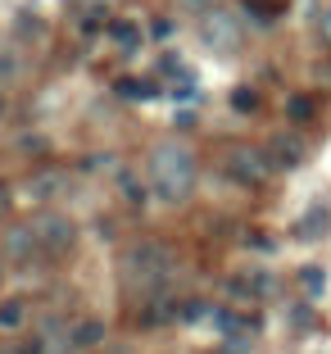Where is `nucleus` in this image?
<instances>
[{
	"label": "nucleus",
	"mask_w": 331,
	"mask_h": 354,
	"mask_svg": "<svg viewBox=\"0 0 331 354\" xmlns=\"http://www.w3.org/2000/svg\"><path fill=\"white\" fill-rule=\"evenodd\" d=\"M155 37H159V41H164V37H173V23L159 19V23H155Z\"/></svg>",
	"instance_id": "23"
},
{
	"label": "nucleus",
	"mask_w": 331,
	"mask_h": 354,
	"mask_svg": "<svg viewBox=\"0 0 331 354\" xmlns=\"http://www.w3.org/2000/svg\"><path fill=\"white\" fill-rule=\"evenodd\" d=\"M327 223H331V218H327V209H309V214L295 223V232H300L304 241H318L322 232H327Z\"/></svg>",
	"instance_id": "13"
},
{
	"label": "nucleus",
	"mask_w": 331,
	"mask_h": 354,
	"mask_svg": "<svg viewBox=\"0 0 331 354\" xmlns=\"http://www.w3.org/2000/svg\"><path fill=\"white\" fill-rule=\"evenodd\" d=\"M28 323V304L23 300H0V332H19Z\"/></svg>",
	"instance_id": "12"
},
{
	"label": "nucleus",
	"mask_w": 331,
	"mask_h": 354,
	"mask_svg": "<svg viewBox=\"0 0 331 354\" xmlns=\"http://www.w3.org/2000/svg\"><path fill=\"white\" fill-rule=\"evenodd\" d=\"M68 350H73L68 332H64L59 323H46V327H41V336H37V345H32L28 354H68Z\"/></svg>",
	"instance_id": "8"
},
{
	"label": "nucleus",
	"mask_w": 331,
	"mask_h": 354,
	"mask_svg": "<svg viewBox=\"0 0 331 354\" xmlns=\"http://www.w3.org/2000/svg\"><path fill=\"white\" fill-rule=\"evenodd\" d=\"M32 236H37V245H41V254H68L73 245H77V223L68 218V214H32Z\"/></svg>",
	"instance_id": "3"
},
{
	"label": "nucleus",
	"mask_w": 331,
	"mask_h": 354,
	"mask_svg": "<svg viewBox=\"0 0 331 354\" xmlns=\"http://www.w3.org/2000/svg\"><path fill=\"white\" fill-rule=\"evenodd\" d=\"M173 95H177V100H191V95H196V77H191V73H182V82L173 86Z\"/></svg>",
	"instance_id": "20"
},
{
	"label": "nucleus",
	"mask_w": 331,
	"mask_h": 354,
	"mask_svg": "<svg viewBox=\"0 0 331 354\" xmlns=\"http://www.w3.org/2000/svg\"><path fill=\"white\" fill-rule=\"evenodd\" d=\"M286 114L295 118V123H309V118H313V100H309V95H290V100H286Z\"/></svg>",
	"instance_id": "17"
},
{
	"label": "nucleus",
	"mask_w": 331,
	"mask_h": 354,
	"mask_svg": "<svg viewBox=\"0 0 331 354\" xmlns=\"http://www.w3.org/2000/svg\"><path fill=\"white\" fill-rule=\"evenodd\" d=\"M0 114H5V100H0Z\"/></svg>",
	"instance_id": "28"
},
{
	"label": "nucleus",
	"mask_w": 331,
	"mask_h": 354,
	"mask_svg": "<svg viewBox=\"0 0 331 354\" xmlns=\"http://www.w3.org/2000/svg\"><path fill=\"white\" fill-rule=\"evenodd\" d=\"M200 41H205L209 50H218V55H231V50L240 46L236 19H231L227 10H209V14H200Z\"/></svg>",
	"instance_id": "5"
},
{
	"label": "nucleus",
	"mask_w": 331,
	"mask_h": 354,
	"mask_svg": "<svg viewBox=\"0 0 331 354\" xmlns=\"http://www.w3.org/2000/svg\"><path fill=\"white\" fill-rule=\"evenodd\" d=\"M5 250L14 254L19 263H28L32 254H41V245H37V236H32V227L23 223V227H10V236H5Z\"/></svg>",
	"instance_id": "9"
},
{
	"label": "nucleus",
	"mask_w": 331,
	"mask_h": 354,
	"mask_svg": "<svg viewBox=\"0 0 331 354\" xmlns=\"http://www.w3.org/2000/svg\"><path fill=\"white\" fill-rule=\"evenodd\" d=\"M0 354H23V350H0Z\"/></svg>",
	"instance_id": "27"
},
{
	"label": "nucleus",
	"mask_w": 331,
	"mask_h": 354,
	"mask_svg": "<svg viewBox=\"0 0 331 354\" xmlns=\"http://www.w3.org/2000/svg\"><path fill=\"white\" fill-rule=\"evenodd\" d=\"M268 155H272L277 168H300L304 155H309V146H304V136H295V132H277L268 141Z\"/></svg>",
	"instance_id": "6"
},
{
	"label": "nucleus",
	"mask_w": 331,
	"mask_h": 354,
	"mask_svg": "<svg viewBox=\"0 0 331 354\" xmlns=\"http://www.w3.org/2000/svg\"><path fill=\"white\" fill-rule=\"evenodd\" d=\"M231 109H236V114H254V109H259V91L236 86V91H231Z\"/></svg>",
	"instance_id": "15"
},
{
	"label": "nucleus",
	"mask_w": 331,
	"mask_h": 354,
	"mask_svg": "<svg viewBox=\"0 0 331 354\" xmlns=\"http://www.w3.org/2000/svg\"><path fill=\"white\" fill-rule=\"evenodd\" d=\"M245 241H249V245H254V250H272V241H268V236H263V232H249V236H245Z\"/></svg>",
	"instance_id": "21"
},
{
	"label": "nucleus",
	"mask_w": 331,
	"mask_h": 354,
	"mask_svg": "<svg viewBox=\"0 0 331 354\" xmlns=\"http://www.w3.org/2000/svg\"><path fill=\"white\" fill-rule=\"evenodd\" d=\"M300 286H304L309 300H318V295L327 291V272H322L318 263H304V268H300Z\"/></svg>",
	"instance_id": "14"
},
{
	"label": "nucleus",
	"mask_w": 331,
	"mask_h": 354,
	"mask_svg": "<svg viewBox=\"0 0 331 354\" xmlns=\"http://www.w3.org/2000/svg\"><path fill=\"white\" fill-rule=\"evenodd\" d=\"M118 95H127V100H155L159 82H150V77H123V82H118Z\"/></svg>",
	"instance_id": "11"
},
{
	"label": "nucleus",
	"mask_w": 331,
	"mask_h": 354,
	"mask_svg": "<svg viewBox=\"0 0 331 354\" xmlns=\"http://www.w3.org/2000/svg\"><path fill=\"white\" fill-rule=\"evenodd\" d=\"M10 200H14V196H10V187H5V182H0V214H5V209H10Z\"/></svg>",
	"instance_id": "25"
},
{
	"label": "nucleus",
	"mask_w": 331,
	"mask_h": 354,
	"mask_svg": "<svg viewBox=\"0 0 331 354\" xmlns=\"http://www.w3.org/2000/svg\"><path fill=\"white\" fill-rule=\"evenodd\" d=\"M173 268H177V254L168 250L164 241H136V245L123 250V263H118L127 291L132 295H150V300H155L159 286L173 277Z\"/></svg>",
	"instance_id": "2"
},
{
	"label": "nucleus",
	"mask_w": 331,
	"mask_h": 354,
	"mask_svg": "<svg viewBox=\"0 0 331 354\" xmlns=\"http://www.w3.org/2000/svg\"><path fill=\"white\" fill-rule=\"evenodd\" d=\"M196 177H200V164H196V150L191 146H177V141L155 146V155H150V187H155L159 200H168V205L191 200Z\"/></svg>",
	"instance_id": "1"
},
{
	"label": "nucleus",
	"mask_w": 331,
	"mask_h": 354,
	"mask_svg": "<svg viewBox=\"0 0 331 354\" xmlns=\"http://www.w3.org/2000/svg\"><path fill=\"white\" fill-rule=\"evenodd\" d=\"M100 341H104V323H91V318L73 332V345H100Z\"/></svg>",
	"instance_id": "16"
},
{
	"label": "nucleus",
	"mask_w": 331,
	"mask_h": 354,
	"mask_svg": "<svg viewBox=\"0 0 331 354\" xmlns=\"http://www.w3.org/2000/svg\"><path fill=\"white\" fill-rule=\"evenodd\" d=\"M123 196L132 205H145V187H136V177H127V173H123Z\"/></svg>",
	"instance_id": "19"
},
{
	"label": "nucleus",
	"mask_w": 331,
	"mask_h": 354,
	"mask_svg": "<svg viewBox=\"0 0 331 354\" xmlns=\"http://www.w3.org/2000/svg\"><path fill=\"white\" fill-rule=\"evenodd\" d=\"M64 187H68V177H64L59 168H46V173H37V177L28 182V196H32V200H55Z\"/></svg>",
	"instance_id": "7"
},
{
	"label": "nucleus",
	"mask_w": 331,
	"mask_h": 354,
	"mask_svg": "<svg viewBox=\"0 0 331 354\" xmlns=\"http://www.w3.org/2000/svg\"><path fill=\"white\" fill-rule=\"evenodd\" d=\"M322 37H327V41H331V10L322 14Z\"/></svg>",
	"instance_id": "26"
},
{
	"label": "nucleus",
	"mask_w": 331,
	"mask_h": 354,
	"mask_svg": "<svg viewBox=\"0 0 331 354\" xmlns=\"http://www.w3.org/2000/svg\"><path fill=\"white\" fill-rule=\"evenodd\" d=\"M104 32H109V41H114L118 50H127V55L141 46V28H136V23H127V19H114Z\"/></svg>",
	"instance_id": "10"
},
{
	"label": "nucleus",
	"mask_w": 331,
	"mask_h": 354,
	"mask_svg": "<svg viewBox=\"0 0 331 354\" xmlns=\"http://www.w3.org/2000/svg\"><path fill=\"white\" fill-rule=\"evenodd\" d=\"M205 313H214V309H209V304H200V300H187L182 309H177V318H182V323H200Z\"/></svg>",
	"instance_id": "18"
},
{
	"label": "nucleus",
	"mask_w": 331,
	"mask_h": 354,
	"mask_svg": "<svg viewBox=\"0 0 331 354\" xmlns=\"http://www.w3.org/2000/svg\"><path fill=\"white\" fill-rule=\"evenodd\" d=\"M223 168H227V177L236 187H259V182H268V173L277 164H272V155L259 150V146H231L227 159H223Z\"/></svg>",
	"instance_id": "4"
},
{
	"label": "nucleus",
	"mask_w": 331,
	"mask_h": 354,
	"mask_svg": "<svg viewBox=\"0 0 331 354\" xmlns=\"http://www.w3.org/2000/svg\"><path fill=\"white\" fill-rule=\"evenodd\" d=\"M173 123H177V127H196V114H191V109H177Z\"/></svg>",
	"instance_id": "22"
},
{
	"label": "nucleus",
	"mask_w": 331,
	"mask_h": 354,
	"mask_svg": "<svg viewBox=\"0 0 331 354\" xmlns=\"http://www.w3.org/2000/svg\"><path fill=\"white\" fill-rule=\"evenodd\" d=\"M182 5H191V10H200V14H209V10H214V0H182Z\"/></svg>",
	"instance_id": "24"
}]
</instances>
